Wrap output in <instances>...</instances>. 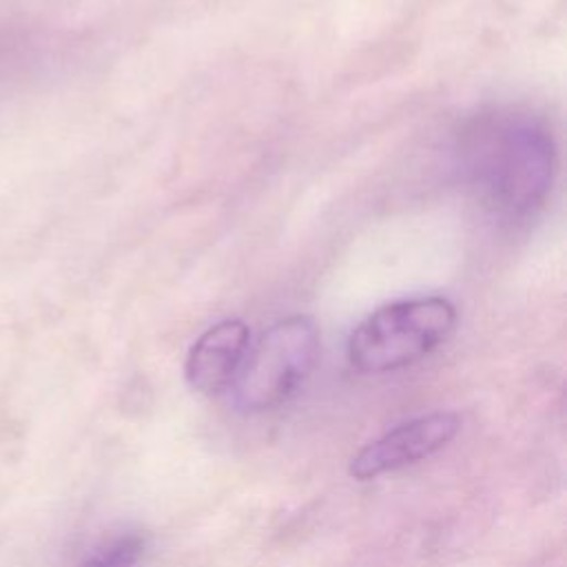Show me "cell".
<instances>
[{"mask_svg": "<svg viewBox=\"0 0 567 567\" xmlns=\"http://www.w3.org/2000/svg\"><path fill=\"white\" fill-rule=\"evenodd\" d=\"M461 157L478 202L507 221L534 217L551 193L554 135L527 113L478 115L461 137Z\"/></svg>", "mask_w": 567, "mask_h": 567, "instance_id": "obj_1", "label": "cell"}, {"mask_svg": "<svg viewBox=\"0 0 567 567\" xmlns=\"http://www.w3.org/2000/svg\"><path fill=\"white\" fill-rule=\"evenodd\" d=\"M458 321L456 306L441 295L405 297L372 310L350 332L348 361L363 374L396 372L441 348Z\"/></svg>", "mask_w": 567, "mask_h": 567, "instance_id": "obj_2", "label": "cell"}, {"mask_svg": "<svg viewBox=\"0 0 567 567\" xmlns=\"http://www.w3.org/2000/svg\"><path fill=\"white\" fill-rule=\"evenodd\" d=\"M319 361V328L308 315H290L272 323L248 350L230 385L233 403L244 414H261L284 405L312 374Z\"/></svg>", "mask_w": 567, "mask_h": 567, "instance_id": "obj_3", "label": "cell"}, {"mask_svg": "<svg viewBox=\"0 0 567 567\" xmlns=\"http://www.w3.org/2000/svg\"><path fill=\"white\" fill-rule=\"evenodd\" d=\"M461 430L454 412H432L410 419L379 439L363 445L348 463V472L357 481H372L414 465L443 450Z\"/></svg>", "mask_w": 567, "mask_h": 567, "instance_id": "obj_4", "label": "cell"}, {"mask_svg": "<svg viewBox=\"0 0 567 567\" xmlns=\"http://www.w3.org/2000/svg\"><path fill=\"white\" fill-rule=\"evenodd\" d=\"M250 330L241 319H221L206 328L190 346L184 379L190 390L213 396L228 390L248 354Z\"/></svg>", "mask_w": 567, "mask_h": 567, "instance_id": "obj_5", "label": "cell"}, {"mask_svg": "<svg viewBox=\"0 0 567 567\" xmlns=\"http://www.w3.org/2000/svg\"><path fill=\"white\" fill-rule=\"evenodd\" d=\"M146 549V538L142 534L128 532L97 547L78 567H142Z\"/></svg>", "mask_w": 567, "mask_h": 567, "instance_id": "obj_6", "label": "cell"}, {"mask_svg": "<svg viewBox=\"0 0 567 567\" xmlns=\"http://www.w3.org/2000/svg\"><path fill=\"white\" fill-rule=\"evenodd\" d=\"M20 44L22 40L18 38V27L0 29V78L18 73Z\"/></svg>", "mask_w": 567, "mask_h": 567, "instance_id": "obj_7", "label": "cell"}]
</instances>
